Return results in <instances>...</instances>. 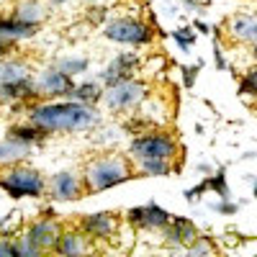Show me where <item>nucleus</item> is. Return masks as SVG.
Masks as SVG:
<instances>
[{
	"instance_id": "obj_39",
	"label": "nucleus",
	"mask_w": 257,
	"mask_h": 257,
	"mask_svg": "<svg viewBox=\"0 0 257 257\" xmlns=\"http://www.w3.org/2000/svg\"><path fill=\"white\" fill-rule=\"evenodd\" d=\"M67 0H49V6H54V8H59V6H64Z\"/></svg>"
},
{
	"instance_id": "obj_18",
	"label": "nucleus",
	"mask_w": 257,
	"mask_h": 257,
	"mask_svg": "<svg viewBox=\"0 0 257 257\" xmlns=\"http://www.w3.org/2000/svg\"><path fill=\"white\" fill-rule=\"evenodd\" d=\"M103 95H105V85H103L100 80L75 82V88H72V93H70L72 100L85 103V105H98V103H103Z\"/></svg>"
},
{
	"instance_id": "obj_12",
	"label": "nucleus",
	"mask_w": 257,
	"mask_h": 257,
	"mask_svg": "<svg viewBox=\"0 0 257 257\" xmlns=\"http://www.w3.org/2000/svg\"><path fill=\"white\" fill-rule=\"evenodd\" d=\"M62 231H64V226H62L54 216H41V219L31 221L29 229H26V234H29V237H31L41 249H44V252H54V247H57V242H59V237H62Z\"/></svg>"
},
{
	"instance_id": "obj_21",
	"label": "nucleus",
	"mask_w": 257,
	"mask_h": 257,
	"mask_svg": "<svg viewBox=\"0 0 257 257\" xmlns=\"http://www.w3.org/2000/svg\"><path fill=\"white\" fill-rule=\"evenodd\" d=\"M36 34H39V26L21 24L13 16H0V36L13 39V41H24V39H34Z\"/></svg>"
},
{
	"instance_id": "obj_38",
	"label": "nucleus",
	"mask_w": 257,
	"mask_h": 257,
	"mask_svg": "<svg viewBox=\"0 0 257 257\" xmlns=\"http://www.w3.org/2000/svg\"><path fill=\"white\" fill-rule=\"evenodd\" d=\"M193 29H196L198 34H211V29H208V24H203V21H196V26H193Z\"/></svg>"
},
{
	"instance_id": "obj_15",
	"label": "nucleus",
	"mask_w": 257,
	"mask_h": 257,
	"mask_svg": "<svg viewBox=\"0 0 257 257\" xmlns=\"http://www.w3.org/2000/svg\"><path fill=\"white\" fill-rule=\"evenodd\" d=\"M88 249H93V239L80 226L77 229H64L59 242H57V247H54V252L64 254V257H75V254H82Z\"/></svg>"
},
{
	"instance_id": "obj_20",
	"label": "nucleus",
	"mask_w": 257,
	"mask_h": 257,
	"mask_svg": "<svg viewBox=\"0 0 257 257\" xmlns=\"http://www.w3.org/2000/svg\"><path fill=\"white\" fill-rule=\"evenodd\" d=\"M11 16L16 21H21V24H31V26H41L44 24V6L39 3V0H18L16 8L11 11Z\"/></svg>"
},
{
	"instance_id": "obj_7",
	"label": "nucleus",
	"mask_w": 257,
	"mask_h": 257,
	"mask_svg": "<svg viewBox=\"0 0 257 257\" xmlns=\"http://www.w3.org/2000/svg\"><path fill=\"white\" fill-rule=\"evenodd\" d=\"M36 90H39V98L41 100H57V98H70L72 88H75V77L62 72L57 64H49V67H44L36 77Z\"/></svg>"
},
{
	"instance_id": "obj_34",
	"label": "nucleus",
	"mask_w": 257,
	"mask_h": 257,
	"mask_svg": "<svg viewBox=\"0 0 257 257\" xmlns=\"http://www.w3.org/2000/svg\"><path fill=\"white\" fill-rule=\"evenodd\" d=\"M188 252H190V254H211V252H213V247L208 244V239H206V237H198L196 242H193V244L188 247Z\"/></svg>"
},
{
	"instance_id": "obj_19",
	"label": "nucleus",
	"mask_w": 257,
	"mask_h": 257,
	"mask_svg": "<svg viewBox=\"0 0 257 257\" xmlns=\"http://www.w3.org/2000/svg\"><path fill=\"white\" fill-rule=\"evenodd\" d=\"M31 77V64L21 57H0V85L3 82H16V80H24Z\"/></svg>"
},
{
	"instance_id": "obj_27",
	"label": "nucleus",
	"mask_w": 257,
	"mask_h": 257,
	"mask_svg": "<svg viewBox=\"0 0 257 257\" xmlns=\"http://www.w3.org/2000/svg\"><path fill=\"white\" fill-rule=\"evenodd\" d=\"M16 247H18V257H39L41 252H44L29 237V234H18V237H16Z\"/></svg>"
},
{
	"instance_id": "obj_40",
	"label": "nucleus",
	"mask_w": 257,
	"mask_h": 257,
	"mask_svg": "<svg viewBox=\"0 0 257 257\" xmlns=\"http://www.w3.org/2000/svg\"><path fill=\"white\" fill-rule=\"evenodd\" d=\"M198 170H201V173H213L211 165H198Z\"/></svg>"
},
{
	"instance_id": "obj_42",
	"label": "nucleus",
	"mask_w": 257,
	"mask_h": 257,
	"mask_svg": "<svg viewBox=\"0 0 257 257\" xmlns=\"http://www.w3.org/2000/svg\"><path fill=\"white\" fill-rule=\"evenodd\" d=\"M252 57L257 59V41H254V44H252Z\"/></svg>"
},
{
	"instance_id": "obj_26",
	"label": "nucleus",
	"mask_w": 257,
	"mask_h": 257,
	"mask_svg": "<svg viewBox=\"0 0 257 257\" xmlns=\"http://www.w3.org/2000/svg\"><path fill=\"white\" fill-rule=\"evenodd\" d=\"M208 185L219 198H229V185H226V170L224 167L213 170V175H208Z\"/></svg>"
},
{
	"instance_id": "obj_28",
	"label": "nucleus",
	"mask_w": 257,
	"mask_h": 257,
	"mask_svg": "<svg viewBox=\"0 0 257 257\" xmlns=\"http://www.w3.org/2000/svg\"><path fill=\"white\" fill-rule=\"evenodd\" d=\"M196 36H198V31H196V29H188V26H183V29H175V31H173L175 44H178L183 52H188L193 44H196Z\"/></svg>"
},
{
	"instance_id": "obj_33",
	"label": "nucleus",
	"mask_w": 257,
	"mask_h": 257,
	"mask_svg": "<svg viewBox=\"0 0 257 257\" xmlns=\"http://www.w3.org/2000/svg\"><path fill=\"white\" fill-rule=\"evenodd\" d=\"M0 257H18L16 237H0Z\"/></svg>"
},
{
	"instance_id": "obj_24",
	"label": "nucleus",
	"mask_w": 257,
	"mask_h": 257,
	"mask_svg": "<svg viewBox=\"0 0 257 257\" xmlns=\"http://www.w3.org/2000/svg\"><path fill=\"white\" fill-rule=\"evenodd\" d=\"M57 67H59L62 72L77 77V75H82V72L90 70V59H88V57H80V54H70V57H62V59L57 62Z\"/></svg>"
},
{
	"instance_id": "obj_41",
	"label": "nucleus",
	"mask_w": 257,
	"mask_h": 257,
	"mask_svg": "<svg viewBox=\"0 0 257 257\" xmlns=\"http://www.w3.org/2000/svg\"><path fill=\"white\" fill-rule=\"evenodd\" d=\"M196 3H198V6H203V8H206V6H208V3H211V0H196Z\"/></svg>"
},
{
	"instance_id": "obj_36",
	"label": "nucleus",
	"mask_w": 257,
	"mask_h": 257,
	"mask_svg": "<svg viewBox=\"0 0 257 257\" xmlns=\"http://www.w3.org/2000/svg\"><path fill=\"white\" fill-rule=\"evenodd\" d=\"M213 59H216V67H219V70H226V59H224V54H221L219 41H213Z\"/></svg>"
},
{
	"instance_id": "obj_2",
	"label": "nucleus",
	"mask_w": 257,
	"mask_h": 257,
	"mask_svg": "<svg viewBox=\"0 0 257 257\" xmlns=\"http://www.w3.org/2000/svg\"><path fill=\"white\" fill-rule=\"evenodd\" d=\"M137 178L134 175V167L128 162V157L123 155H100L93 157L82 170V183L88 193H103V190H111L126 180Z\"/></svg>"
},
{
	"instance_id": "obj_14",
	"label": "nucleus",
	"mask_w": 257,
	"mask_h": 257,
	"mask_svg": "<svg viewBox=\"0 0 257 257\" xmlns=\"http://www.w3.org/2000/svg\"><path fill=\"white\" fill-rule=\"evenodd\" d=\"M34 100H39V90H36L34 77H24V80L0 85V103L13 105V103H34Z\"/></svg>"
},
{
	"instance_id": "obj_1",
	"label": "nucleus",
	"mask_w": 257,
	"mask_h": 257,
	"mask_svg": "<svg viewBox=\"0 0 257 257\" xmlns=\"http://www.w3.org/2000/svg\"><path fill=\"white\" fill-rule=\"evenodd\" d=\"M26 118L52 137V134H75V132L93 128L100 116L95 111V105H85L72 98H57V100L29 103Z\"/></svg>"
},
{
	"instance_id": "obj_10",
	"label": "nucleus",
	"mask_w": 257,
	"mask_h": 257,
	"mask_svg": "<svg viewBox=\"0 0 257 257\" xmlns=\"http://www.w3.org/2000/svg\"><path fill=\"white\" fill-rule=\"evenodd\" d=\"M139 67H142V59H139L137 52H121V54H116L103 67V72H100L98 80L105 85V88H113L116 82H123L128 77H137Z\"/></svg>"
},
{
	"instance_id": "obj_9",
	"label": "nucleus",
	"mask_w": 257,
	"mask_h": 257,
	"mask_svg": "<svg viewBox=\"0 0 257 257\" xmlns=\"http://www.w3.org/2000/svg\"><path fill=\"white\" fill-rule=\"evenodd\" d=\"M126 224L132 229H142V231H162L170 219H173V213H167L162 206L157 203H147V206H134L126 211Z\"/></svg>"
},
{
	"instance_id": "obj_25",
	"label": "nucleus",
	"mask_w": 257,
	"mask_h": 257,
	"mask_svg": "<svg viewBox=\"0 0 257 257\" xmlns=\"http://www.w3.org/2000/svg\"><path fill=\"white\" fill-rule=\"evenodd\" d=\"M237 90H239V95H244V98H257V64H254V67H249V70L242 75Z\"/></svg>"
},
{
	"instance_id": "obj_35",
	"label": "nucleus",
	"mask_w": 257,
	"mask_h": 257,
	"mask_svg": "<svg viewBox=\"0 0 257 257\" xmlns=\"http://www.w3.org/2000/svg\"><path fill=\"white\" fill-rule=\"evenodd\" d=\"M16 44H18V41L0 36V57H8V54H13V52H16Z\"/></svg>"
},
{
	"instance_id": "obj_4",
	"label": "nucleus",
	"mask_w": 257,
	"mask_h": 257,
	"mask_svg": "<svg viewBox=\"0 0 257 257\" xmlns=\"http://www.w3.org/2000/svg\"><path fill=\"white\" fill-rule=\"evenodd\" d=\"M178 149H180V144L170 132L152 128V132L137 134L128 142V160H134V162H142V160H170V162H175Z\"/></svg>"
},
{
	"instance_id": "obj_17",
	"label": "nucleus",
	"mask_w": 257,
	"mask_h": 257,
	"mask_svg": "<svg viewBox=\"0 0 257 257\" xmlns=\"http://www.w3.org/2000/svg\"><path fill=\"white\" fill-rule=\"evenodd\" d=\"M226 34L231 41L254 44L257 41V16H231L226 24Z\"/></svg>"
},
{
	"instance_id": "obj_13",
	"label": "nucleus",
	"mask_w": 257,
	"mask_h": 257,
	"mask_svg": "<svg viewBox=\"0 0 257 257\" xmlns=\"http://www.w3.org/2000/svg\"><path fill=\"white\" fill-rule=\"evenodd\" d=\"M162 234H165V242H167V244L185 247V249L201 237L198 229H196V224H193L190 219H185V216H173V219H170V224L162 229Z\"/></svg>"
},
{
	"instance_id": "obj_22",
	"label": "nucleus",
	"mask_w": 257,
	"mask_h": 257,
	"mask_svg": "<svg viewBox=\"0 0 257 257\" xmlns=\"http://www.w3.org/2000/svg\"><path fill=\"white\" fill-rule=\"evenodd\" d=\"M8 137H13V139H18V142H24V144H31V147H39V144L47 142L49 134H44L39 126H34V123L26 118L24 123H13V126L8 128Z\"/></svg>"
},
{
	"instance_id": "obj_6",
	"label": "nucleus",
	"mask_w": 257,
	"mask_h": 257,
	"mask_svg": "<svg viewBox=\"0 0 257 257\" xmlns=\"http://www.w3.org/2000/svg\"><path fill=\"white\" fill-rule=\"evenodd\" d=\"M149 100V85L139 77H128L123 82H116L113 88H105L103 103L113 113H132L139 111Z\"/></svg>"
},
{
	"instance_id": "obj_43",
	"label": "nucleus",
	"mask_w": 257,
	"mask_h": 257,
	"mask_svg": "<svg viewBox=\"0 0 257 257\" xmlns=\"http://www.w3.org/2000/svg\"><path fill=\"white\" fill-rule=\"evenodd\" d=\"M252 193H254V198H257V180H254V190Z\"/></svg>"
},
{
	"instance_id": "obj_23",
	"label": "nucleus",
	"mask_w": 257,
	"mask_h": 257,
	"mask_svg": "<svg viewBox=\"0 0 257 257\" xmlns=\"http://www.w3.org/2000/svg\"><path fill=\"white\" fill-rule=\"evenodd\" d=\"M137 165V178H167L173 173V162L170 160H142Z\"/></svg>"
},
{
	"instance_id": "obj_30",
	"label": "nucleus",
	"mask_w": 257,
	"mask_h": 257,
	"mask_svg": "<svg viewBox=\"0 0 257 257\" xmlns=\"http://www.w3.org/2000/svg\"><path fill=\"white\" fill-rule=\"evenodd\" d=\"M85 18H88V24L100 26V24H105V21H108V11H105L103 6H90L88 13H85Z\"/></svg>"
},
{
	"instance_id": "obj_11",
	"label": "nucleus",
	"mask_w": 257,
	"mask_h": 257,
	"mask_svg": "<svg viewBox=\"0 0 257 257\" xmlns=\"http://www.w3.org/2000/svg\"><path fill=\"white\" fill-rule=\"evenodd\" d=\"M85 183L82 175L72 173V170H59V173L52 175L49 180V196L54 201H77L85 196Z\"/></svg>"
},
{
	"instance_id": "obj_3",
	"label": "nucleus",
	"mask_w": 257,
	"mask_h": 257,
	"mask_svg": "<svg viewBox=\"0 0 257 257\" xmlns=\"http://www.w3.org/2000/svg\"><path fill=\"white\" fill-rule=\"evenodd\" d=\"M0 190L6 196L21 201V198H41L49 190V183L44 180V175L36 167L21 162L13 167L0 170Z\"/></svg>"
},
{
	"instance_id": "obj_8",
	"label": "nucleus",
	"mask_w": 257,
	"mask_h": 257,
	"mask_svg": "<svg viewBox=\"0 0 257 257\" xmlns=\"http://www.w3.org/2000/svg\"><path fill=\"white\" fill-rule=\"evenodd\" d=\"M118 216L113 211H95V213H82L77 226L88 234L93 242H111L118 234Z\"/></svg>"
},
{
	"instance_id": "obj_29",
	"label": "nucleus",
	"mask_w": 257,
	"mask_h": 257,
	"mask_svg": "<svg viewBox=\"0 0 257 257\" xmlns=\"http://www.w3.org/2000/svg\"><path fill=\"white\" fill-rule=\"evenodd\" d=\"M18 226H21V213L13 211V213H8V216L0 221V237H16Z\"/></svg>"
},
{
	"instance_id": "obj_32",
	"label": "nucleus",
	"mask_w": 257,
	"mask_h": 257,
	"mask_svg": "<svg viewBox=\"0 0 257 257\" xmlns=\"http://www.w3.org/2000/svg\"><path fill=\"white\" fill-rule=\"evenodd\" d=\"M201 67H203L201 62H196V64H188V67H183V88H188V90H190L193 85H196V77H198Z\"/></svg>"
},
{
	"instance_id": "obj_16",
	"label": "nucleus",
	"mask_w": 257,
	"mask_h": 257,
	"mask_svg": "<svg viewBox=\"0 0 257 257\" xmlns=\"http://www.w3.org/2000/svg\"><path fill=\"white\" fill-rule=\"evenodd\" d=\"M31 152H34L31 144H24V142H18V139H13V137L0 139V170L26 162V160L31 157Z\"/></svg>"
},
{
	"instance_id": "obj_5",
	"label": "nucleus",
	"mask_w": 257,
	"mask_h": 257,
	"mask_svg": "<svg viewBox=\"0 0 257 257\" xmlns=\"http://www.w3.org/2000/svg\"><path fill=\"white\" fill-rule=\"evenodd\" d=\"M103 36L108 41H116V44L139 49V47L152 44L155 31H152V26L144 24L137 16H116V18H108L103 24Z\"/></svg>"
},
{
	"instance_id": "obj_31",
	"label": "nucleus",
	"mask_w": 257,
	"mask_h": 257,
	"mask_svg": "<svg viewBox=\"0 0 257 257\" xmlns=\"http://www.w3.org/2000/svg\"><path fill=\"white\" fill-rule=\"evenodd\" d=\"M208 190H211L208 178H203L198 185H193V188H188V190H185V201H188V203H196V201L203 196V193H208Z\"/></svg>"
},
{
	"instance_id": "obj_37",
	"label": "nucleus",
	"mask_w": 257,
	"mask_h": 257,
	"mask_svg": "<svg viewBox=\"0 0 257 257\" xmlns=\"http://www.w3.org/2000/svg\"><path fill=\"white\" fill-rule=\"evenodd\" d=\"M216 208H219V213H237V203H229V198H221V203Z\"/></svg>"
}]
</instances>
